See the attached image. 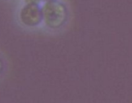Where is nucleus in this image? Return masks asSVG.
Here are the masks:
<instances>
[{"instance_id": "2", "label": "nucleus", "mask_w": 132, "mask_h": 103, "mask_svg": "<svg viewBox=\"0 0 132 103\" xmlns=\"http://www.w3.org/2000/svg\"><path fill=\"white\" fill-rule=\"evenodd\" d=\"M43 16L42 33H51L59 30L67 21V9L62 3L57 0L46 1L42 5Z\"/></svg>"}, {"instance_id": "3", "label": "nucleus", "mask_w": 132, "mask_h": 103, "mask_svg": "<svg viewBox=\"0 0 132 103\" xmlns=\"http://www.w3.org/2000/svg\"><path fill=\"white\" fill-rule=\"evenodd\" d=\"M9 72H10L9 60L5 52L0 50V83L7 78Z\"/></svg>"}, {"instance_id": "4", "label": "nucleus", "mask_w": 132, "mask_h": 103, "mask_svg": "<svg viewBox=\"0 0 132 103\" xmlns=\"http://www.w3.org/2000/svg\"><path fill=\"white\" fill-rule=\"evenodd\" d=\"M42 1H43V2H46V1H53V0H42Z\"/></svg>"}, {"instance_id": "1", "label": "nucleus", "mask_w": 132, "mask_h": 103, "mask_svg": "<svg viewBox=\"0 0 132 103\" xmlns=\"http://www.w3.org/2000/svg\"><path fill=\"white\" fill-rule=\"evenodd\" d=\"M42 2H23V5L14 15V21L20 29L31 33H42Z\"/></svg>"}]
</instances>
